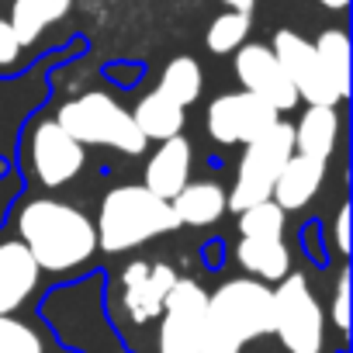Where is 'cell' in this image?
I'll return each instance as SVG.
<instances>
[{
  "instance_id": "8992f818",
  "label": "cell",
  "mask_w": 353,
  "mask_h": 353,
  "mask_svg": "<svg viewBox=\"0 0 353 353\" xmlns=\"http://www.w3.org/2000/svg\"><path fill=\"white\" fill-rule=\"evenodd\" d=\"M274 332L288 353H322V308L301 274H288L274 291Z\"/></svg>"
},
{
  "instance_id": "277c9868",
  "label": "cell",
  "mask_w": 353,
  "mask_h": 353,
  "mask_svg": "<svg viewBox=\"0 0 353 353\" xmlns=\"http://www.w3.org/2000/svg\"><path fill=\"white\" fill-rule=\"evenodd\" d=\"M56 125L80 145H111L128 156H139L145 149V135L139 132L135 118L114 97H108L101 90L80 94L70 104H63Z\"/></svg>"
},
{
  "instance_id": "2e32d148",
  "label": "cell",
  "mask_w": 353,
  "mask_h": 353,
  "mask_svg": "<svg viewBox=\"0 0 353 353\" xmlns=\"http://www.w3.org/2000/svg\"><path fill=\"white\" fill-rule=\"evenodd\" d=\"M170 208L181 225H212L225 215L229 198L219 184L201 181V184H184V191L170 201Z\"/></svg>"
},
{
  "instance_id": "e0dca14e",
  "label": "cell",
  "mask_w": 353,
  "mask_h": 353,
  "mask_svg": "<svg viewBox=\"0 0 353 353\" xmlns=\"http://www.w3.org/2000/svg\"><path fill=\"white\" fill-rule=\"evenodd\" d=\"M336 139H339L336 108L312 104L301 114V121L294 125V152H305V156H315V159H329L332 149H336Z\"/></svg>"
},
{
  "instance_id": "ffe728a7",
  "label": "cell",
  "mask_w": 353,
  "mask_h": 353,
  "mask_svg": "<svg viewBox=\"0 0 353 353\" xmlns=\"http://www.w3.org/2000/svg\"><path fill=\"white\" fill-rule=\"evenodd\" d=\"M132 118H135L139 132L145 135V142H149V139L166 142V139H173V135H181V128H184V108L173 104L170 97H163L159 90L145 94V97L135 104V114H132Z\"/></svg>"
},
{
  "instance_id": "52a82bcc",
  "label": "cell",
  "mask_w": 353,
  "mask_h": 353,
  "mask_svg": "<svg viewBox=\"0 0 353 353\" xmlns=\"http://www.w3.org/2000/svg\"><path fill=\"white\" fill-rule=\"evenodd\" d=\"M208 291L198 281H181L170 288L159 322V353H201V322H205Z\"/></svg>"
},
{
  "instance_id": "5bb4252c",
  "label": "cell",
  "mask_w": 353,
  "mask_h": 353,
  "mask_svg": "<svg viewBox=\"0 0 353 353\" xmlns=\"http://www.w3.org/2000/svg\"><path fill=\"white\" fill-rule=\"evenodd\" d=\"M39 263L25 243H0V315H11L39 284Z\"/></svg>"
},
{
  "instance_id": "4fadbf2b",
  "label": "cell",
  "mask_w": 353,
  "mask_h": 353,
  "mask_svg": "<svg viewBox=\"0 0 353 353\" xmlns=\"http://www.w3.org/2000/svg\"><path fill=\"white\" fill-rule=\"evenodd\" d=\"M188 173H191V145L188 139L173 135L166 142H159V149L152 152L149 166H145V191H152L163 201H173L176 194L184 191L188 184Z\"/></svg>"
},
{
  "instance_id": "4316f807",
  "label": "cell",
  "mask_w": 353,
  "mask_h": 353,
  "mask_svg": "<svg viewBox=\"0 0 353 353\" xmlns=\"http://www.w3.org/2000/svg\"><path fill=\"white\" fill-rule=\"evenodd\" d=\"M18 52H21V46H18L11 25L0 18V70H4V66H14V63H18Z\"/></svg>"
},
{
  "instance_id": "83f0119b",
  "label": "cell",
  "mask_w": 353,
  "mask_h": 353,
  "mask_svg": "<svg viewBox=\"0 0 353 353\" xmlns=\"http://www.w3.org/2000/svg\"><path fill=\"white\" fill-rule=\"evenodd\" d=\"M336 246L339 253H350V208H339L336 215Z\"/></svg>"
},
{
  "instance_id": "d6986e66",
  "label": "cell",
  "mask_w": 353,
  "mask_h": 353,
  "mask_svg": "<svg viewBox=\"0 0 353 353\" xmlns=\"http://www.w3.org/2000/svg\"><path fill=\"white\" fill-rule=\"evenodd\" d=\"M236 260L243 263V270L256 274L260 281H284L291 270V253L281 239L243 236L236 246Z\"/></svg>"
},
{
  "instance_id": "9c48e42d",
  "label": "cell",
  "mask_w": 353,
  "mask_h": 353,
  "mask_svg": "<svg viewBox=\"0 0 353 353\" xmlns=\"http://www.w3.org/2000/svg\"><path fill=\"white\" fill-rule=\"evenodd\" d=\"M281 63V70L288 73V80L294 83L298 97H305L308 104H322V108H336L339 97L332 90V83L322 73V63L315 56V46L308 39H301L298 32H277L274 35V49H270Z\"/></svg>"
},
{
  "instance_id": "44dd1931",
  "label": "cell",
  "mask_w": 353,
  "mask_h": 353,
  "mask_svg": "<svg viewBox=\"0 0 353 353\" xmlns=\"http://www.w3.org/2000/svg\"><path fill=\"white\" fill-rule=\"evenodd\" d=\"M312 46H315V56H319L322 73H325V80L332 83L336 97L346 101V94H350V39H346V32L325 28Z\"/></svg>"
},
{
  "instance_id": "30bf717a",
  "label": "cell",
  "mask_w": 353,
  "mask_h": 353,
  "mask_svg": "<svg viewBox=\"0 0 353 353\" xmlns=\"http://www.w3.org/2000/svg\"><path fill=\"white\" fill-rule=\"evenodd\" d=\"M236 77H239L246 94L267 101L274 111H288V108L298 104L294 83L281 70L277 56L267 46H260V42H243L236 49Z\"/></svg>"
},
{
  "instance_id": "7c38bea8",
  "label": "cell",
  "mask_w": 353,
  "mask_h": 353,
  "mask_svg": "<svg viewBox=\"0 0 353 353\" xmlns=\"http://www.w3.org/2000/svg\"><path fill=\"white\" fill-rule=\"evenodd\" d=\"M173 284H176V270L170 263L135 260L132 267H125V274H121V298H125L128 315L135 322L159 319L163 301H166V294H170Z\"/></svg>"
},
{
  "instance_id": "7402d4cb",
  "label": "cell",
  "mask_w": 353,
  "mask_h": 353,
  "mask_svg": "<svg viewBox=\"0 0 353 353\" xmlns=\"http://www.w3.org/2000/svg\"><path fill=\"white\" fill-rule=\"evenodd\" d=\"M201 83H205V77H201L198 59H191V56H176V59L166 63L163 80H159L156 90H159L163 97H170L173 104L188 108V104H194V101L201 97Z\"/></svg>"
},
{
  "instance_id": "7a4b0ae2",
  "label": "cell",
  "mask_w": 353,
  "mask_h": 353,
  "mask_svg": "<svg viewBox=\"0 0 353 353\" xmlns=\"http://www.w3.org/2000/svg\"><path fill=\"white\" fill-rule=\"evenodd\" d=\"M274 332V291L263 281H225L208 294L201 322V353H239L256 336Z\"/></svg>"
},
{
  "instance_id": "ac0fdd59",
  "label": "cell",
  "mask_w": 353,
  "mask_h": 353,
  "mask_svg": "<svg viewBox=\"0 0 353 353\" xmlns=\"http://www.w3.org/2000/svg\"><path fill=\"white\" fill-rule=\"evenodd\" d=\"M70 8H73V0H14L8 25H11L18 46L25 49V46H32L49 25L63 21V18L70 14Z\"/></svg>"
},
{
  "instance_id": "ba28073f",
  "label": "cell",
  "mask_w": 353,
  "mask_h": 353,
  "mask_svg": "<svg viewBox=\"0 0 353 353\" xmlns=\"http://www.w3.org/2000/svg\"><path fill=\"white\" fill-rule=\"evenodd\" d=\"M277 118V111L246 94V90H236V94H222L208 104V135L222 145H236V142H253L256 135H263Z\"/></svg>"
},
{
  "instance_id": "d4e9b609",
  "label": "cell",
  "mask_w": 353,
  "mask_h": 353,
  "mask_svg": "<svg viewBox=\"0 0 353 353\" xmlns=\"http://www.w3.org/2000/svg\"><path fill=\"white\" fill-rule=\"evenodd\" d=\"M0 353H46L42 336L14 315H0Z\"/></svg>"
},
{
  "instance_id": "8fae6325",
  "label": "cell",
  "mask_w": 353,
  "mask_h": 353,
  "mask_svg": "<svg viewBox=\"0 0 353 353\" xmlns=\"http://www.w3.org/2000/svg\"><path fill=\"white\" fill-rule=\"evenodd\" d=\"M32 166L46 188H63L83 166V145L70 139L56 121H42L32 135Z\"/></svg>"
},
{
  "instance_id": "5b68a950",
  "label": "cell",
  "mask_w": 353,
  "mask_h": 353,
  "mask_svg": "<svg viewBox=\"0 0 353 353\" xmlns=\"http://www.w3.org/2000/svg\"><path fill=\"white\" fill-rule=\"evenodd\" d=\"M294 152V125L288 121H274L263 135H256L253 142H246L239 173H236V188L229 198V208L239 215L243 208H253L260 201H270L274 184L284 170V163Z\"/></svg>"
},
{
  "instance_id": "f546056e",
  "label": "cell",
  "mask_w": 353,
  "mask_h": 353,
  "mask_svg": "<svg viewBox=\"0 0 353 353\" xmlns=\"http://www.w3.org/2000/svg\"><path fill=\"white\" fill-rule=\"evenodd\" d=\"M319 4H322L325 11H343V8L350 4V0H319Z\"/></svg>"
},
{
  "instance_id": "f1b7e54d",
  "label": "cell",
  "mask_w": 353,
  "mask_h": 353,
  "mask_svg": "<svg viewBox=\"0 0 353 353\" xmlns=\"http://www.w3.org/2000/svg\"><path fill=\"white\" fill-rule=\"evenodd\" d=\"M225 8H232V11H239V14H250L253 8H256V0H222Z\"/></svg>"
},
{
  "instance_id": "9a60e30c",
  "label": "cell",
  "mask_w": 353,
  "mask_h": 353,
  "mask_svg": "<svg viewBox=\"0 0 353 353\" xmlns=\"http://www.w3.org/2000/svg\"><path fill=\"white\" fill-rule=\"evenodd\" d=\"M322 176H325V159H315V156H305V152H291V159L284 163L277 184H274V205L284 208V212L305 208L315 198Z\"/></svg>"
},
{
  "instance_id": "cb8c5ba5",
  "label": "cell",
  "mask_w": 353,
  "mask_h": 353,
  "mask_svg": "<svg viewBox=\"0 0 353 353\" xmlns=\"http://www.w3.org/2000/svg\"><path fill=\"white\" fill-rule=\"evenodd\" d=\"M284 208L274 201H260L253 208L239 212V236H260V239H281L284 236Z\"/></svg>"
},
{
  "instance_id": "3957f363",
  "label": "cell",
  "mask_w": 353,
  "mask_h": 353,
  "mask_svg": "<svg viewBox=\"0 0 353 353\" xmlns=\"http://www.w3.org/2000/svg\"><path fill=\"white\" fill-rule=\"evenodd\" d=\"M176 225L181 222H176L170 201L156 198L145 188H114L101 201V219L94 232L104 253H125L132 246H142L152 236L173 232Z\"/></svg>"
},
{
  "instance_id": "6da1fadb",
  "label": "cell",
  "mask_w": 353,
  "mask_h": 353,
  "mask_svg": "<svg viewBox=\"0 0 353 353\" xmlns=\"http://www.w3.org/2000/svg\"><path fill=\"white\" fill-rule=\"evenodd\" d=\"M18 232H21L18 243H25V250L32 253L39 270H52V274L87 263L97 250L94 222L83 212H77L63 201H49V198L28 201L21 208Z\"/></svg>"
},
{
  "instance_id": "603a6c76",
  "label": "cell",
  "mask_w": 353,
  "mask_h": 353,
  "mask_svg": "<svg viewBox=\"0 0 353 353\" xmlns=\"http://www.w3.org/2000/svg\"><path fill=\"white\" fill-rule=\"evenodd\" d=\"M250 14H239V11H225V14H219L212 25H208V35H205V42H208V49L215 52V56H225V52H236L243 42H246V35H250Z\"/></svg>"
},
{
  "instance_id": "484cf974",
  "label": "cell",
  "mask_w": 353,
  "mask_h": 353,
  "mask_svg": "<svg viewBox=\"0 0 353 353\" xmlns=\"http://www.w3.org/2000/svg\"><path fill=\"white\" fill-rule=\"evenodd\" d=\"M332 322H336L339 332H350V270H339L336 301H332Z\"/></svg>"
}]
</instances>
